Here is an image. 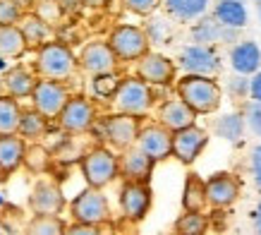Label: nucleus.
<instances>
[{
	"label": "nucleus",
	"mask_w": 261,
	"mask_h": 235,
	"mask_svg": "<svg viewBox=\"0 0 261 235\" xmlns=\"http://www.w3.org/2000/svg\"><path fill=\"white\" fill-rule=\"evenodd\" d=\"M177 99L187 103L197 115H211L221 108V84L216 77H201V75H182L175 82Z\"/></svg>",
	"instance_id": "1"
},
{
	"label": "nucleus",
	"mask_w": 261,
	"mask_h": 235,
	"mask_svg": "<svg viewBox=\"0 0 261 235\" xmlns=\"http://www.w3.org/2000/svg\"><path fill=\"white\" fill-rule=\"evenodd\" d=\"M80 70L77 55L63 41H48L41 48H36V60H34V72L39 79H56V82H67Z\"/></svg>",
	"instance_id": "2"
},
{
	"label": "nucleus",
	"mask_w": 261,
	"mask_h": 235,
	"mask_svg": "<svg viewBox=\"0 0 261 235\" xmlns=\"http://www.w3.org/2000/svg\"><path fill=\"white\" fill-rule=\"evenodd\" d=\"M115 113H125V115L144 118L151 113L153 103H156V91L153 86L137 77H120V84L115 89V94L111 99Z\"/></svg>",
	"instance_id": "3"
},
{
	"label": "nucleus",
	"mask_w": 261,
	"mask_h": 235,
	"mask_svg": "<svg viewBox=\"0 0 261 235\" xmlns=\"http://www.w3.org/2000/svg\"><path fill=\"white\" fill-rule=\"evenodd\" d=\"M80 168L87 187L94 190L108 187L111 182H115V178H120L118 154L108 147H101V144L84 151V156L80 158Z\"/></svg>",
	"instance_id": "4"
},
{
	"label": "nucleus",
	"mask_w": 261,
	"mask_h": 235,
	"mask_svg": "<svg viewBox=\"0 0 261 235\" xmlns=\"http://www.w3.org/2000/svg\"><path fill=\"white\" fill-rule=\"evenodd\" d=\"M108 46L115 53L118 63H137L142 55L151 51V43L146 39L144 27L137 24H118L113 27V32L108 34Z\"/></svg>",
	"instance_id": "5"
},
{
	"label": "nucleus",
	"mask_w": 261,
	"mask_h": 235,
	"mask_svg": "<svg viewBox=\"0 0 261 235\" xmlns=\"http://www.w3.org/2000/svg\"><path fill=\"white\" fill-rule=\"evenodd\" d=\"M98 132L101 139L108 144V149L125 151L129 147H135L142 120L135 115H125V113H111L106 118H98Z\"/></svg>",
	"instance_id": "6"
},
{
	"label": "nucleus",
	"mask_w": 261,
	"mask_h": 235,
	"mask_svg": "<svg viewBox=\"0 0 261 235\" xmlns=\"http://www.w3.org/2000/svg\"><path fill=\"white\" fill-rule=\"evenodd\" d=\"M70 216L82 226H98L111 221V204L101 190L87 187L70 202Z\"/></svg>",
	"instance_id": "7"
},
{
	"label": "nucleus",
	"mask_w": 261,
	"mask_h": 235,
	"mask_svg": "<svg viewBox=\"0 0 261 235\" xmlns=\"http://www.w3.org/2000/svg\"><path fill=\"white\" fill-rule=\"evenodd\" d=\"M96 120H98L96 103L84 94H72L58 115V125L67 134H84L96 125Z\"/></svg>",
	"instance_id": "8"
},
{
	"label": "nucleus",
	"mask_w": 261,
	"mask_h": 235,
	"mask_svg": "<svg viewBox=\"0 0 261 235\" xmlns=\"http://www.w3.org/2000/svg\"><path fill=\"white\" fill-rule=\"evenodd\" d=\"M67 82H56V79H36L32 91V108L46 118V120H58L60 110L70 99Z\"/></svg>",
	"instance_id": "9"
},
{
	"label": "nucleus",
	"mask_w": 261,
	"mask_h": 235,
	"mask_svg": "<svg viewBox=\"0 0 261 235\" xmlns=\"http://www.w3.org/2000/svg\"><path fill=\"white\" fill-rule=\"evenodd\" d=\"M153 204V192H151L149 182H129L125 180L120 187V212L127 221L139 223L146 219Z\"/></svg>",
	"instance_id": "10"
},
{
	"label": "nucleus",
	"mask_w": 261,
	"mask_h": 235,
	"mask_svg": "<svg viewBox=\"0 0 261 235\" xmlns=\"http://www.w3.org/2000/svg\"><path fill=\"white\" fill-rule=\"evenodd\" d=\"M180 67L185 75H201V77H216L221 72V55L214 46H197L190 43L180 51Z\"/></svg>",
	"instance_id": "11"
},
{
	"label": "nucleus",
	"mask_w": 261,
	"mask_h": 235,
	"mask_svg": "<svg viewBox=\"0 0 261 235\" xmlns=\"http://www.w3.org/2000/svg\"><path fill=\"white\" fill-rule=\"evenodd\" d=\"M135 147H139L153 163L166 161L173 154V132L159 125V123H146V125L139 127Z\"/></svg>",
	"instance_id": "12"
},
{
	"label": "nucleus",
	"mask_w": 261,
	"mask_h": 235,
	"mask_svg": "<svg viewBox=\"0 0 261 235\" xmlns=\"http://www.w3.org/2000/svg\"><path fill=\"white\" fill-rule=\"evenodd\" d=\"M77 65H80L82 72L96 77V75H108V72L118 70V58L111 51L108 41L94 39L89 43H84L80 58H77Z\"/></svg>",
	"instance_id": "13"
},
{
	"label": "nucleus",
	"mask_w": 261,
	"mask_h": 235,
	"mask_svg": "<svg viewBox=\"0 0 261 235\" xmlns=\"http://www.w3.org/2000/svg\"><path fill=\"white\" fill-rule=\"evenodd\" d=\"M175 75H177V67L163 53L149 51L137 60V77L149 86H170L175 82Z\"/></svg>",
	"instance_id": "14"
},
{
	"label": "nucleus",
	"mask_w": 261,
	"mask_h": 235,
	"mask_svg": "<svg viewBox=\"0 0 261 235\" xmlns=\"http://www.w3.org/2000/svg\"><path fill=\"white\" fill-rule=\"evenodd\" d=\"M29 209L34 216H60L65 209V195L56 180H39L29 195Z\"/></svg>",
	"instance_id": "15"
},
{
	"label": "nucleus",
	"mask_w": 261,
	"mask_h": 235,
	"mask_svg": "<svg viewBox=\"0 0 261 235\" xmlns=\"http://www.w3.org/2000/svg\"><path fill=\"white\" fill-rule=\"evenodd\" d=\"M208 144V132L204 127H197V125H190L185 130H177L173 132V154L182 166H192L201 156V151L206 149Z\"/></svg>",
	"instance_id": "16"
},
{
	"label": "nucleus",
	"mask_w": 261,
	"mask_h": 235,
	"mask_svg": "<svg viewBox=\"0 0 261 235\" xmlns=\"http://www.w3.org/2000/svg\"><path fill=\"white\" fill-rule=\"evenodd\" d=\"M206 185V202L216 206V209H228L238 202L242 182L232 175V173H214L208 180H204Z\"/></svg>",
	"instance_id": "17"
},
{
	"label": "nucleus",
	"mask_w": 261,
	"mask_h": 235,
	"mask_svg": "<svg viewBox=\"0 0 261 235\" xmlns=\"http://www.w3.org/2000/svg\"><path fill=\"white\" fill-rule=\"evenodd\" d=\"M190 36L197 46H216V43H238L240 29H228L221 27L211 15H201L194 19L190 29Z\"/></svg>",
	"instance_id": "18"
},
{
	"label": "nucleus",
	"mask_w": 261,
	"mask_h": 235,
	"mask_svg": "<svg viewBox=\"0 0 261 235\" xmlns=\"http://www.w3.org/2000/svg\"><path fill=\"white\" fill-rule=\"evenodd\" d=\"M118 163H120V178H125L129 182H149L153 166H156L139 147L125 149L118 156Z\"/></svg>",
	"instance_id": "19"
},
{
	"label": "nucleus",
	"mask_w": 261,
	"mask_h": 235,
	"mask_svg": "<svg viewBox=\"0 0 261 235\" xmlns=\"http://www.w3.org/2000/svg\"><path fill=\"white\" fill-rule=\"evenodd\" d=\"M159 125H163L170 132H177L190 125H197V113L182 99H168L159 108Z\"/></svg>",
	"instance_id": "20"
},
{
	"label": "nucleus",
	"mask_w": 261,
	"mask_h": 235,
	"mask_svg": "<svg viewBox=\"0 0 261 235\" xmlns=\"http://www.w3.org/2000/svg\"><path fill=\"white\" fill-rule=\"evenodd\" d=\"M230 67L235 75L252 77L261 70V48L256 41H238L230 48Z\"/></svg>",
	"instance_id": "21"
},
{
	"label": "nucleus",
	"mask_w": 261,
	"mask_h": 235,
	"mask_svg": "<svg viewBox=\"0 0 261 235\" xmlns=\"http://www.w3.org/2000/svg\"><path fill=\"white\" fill-rule=\"evenodd\" d=\"M24 151H27V142L19 134L0 137V180H8L10 175H15L22 168Z\"/></svg>",
	"instance_id": "22"
},
{
	"label": "nucleus",
	"mask_w": 261,
	"mask_h": 235,
	"mask_svg": "<svg viewBox=\"0 0 261 235\" xmlns=\"http://www.w3.org/2000/svg\"><path fill=\"white\" fill-rule=\"evenodd\" d=\"M36 72H32L29 67H24V65H15V67H10L5 70L3 75V86H5V91L8 96L12 99H29L34 91V84H36Z\"/></svg>",
	"instance_id": "23"
},
{
	"label": "nucleus",
	"mask_w": 261,
	"mask_h": 235,
	"mask_svg": "<svg viewBox=\"0 0 261 235\" xmlns=\"http://www.w3.org/2000/svg\"><path fill=\"white\" fill-rule=\"evenodd\" d=\"M211 17L228 29H245L249 22V12H247V5L242 0H218L214 5Z\"/></svg>",
	"instance_id": "24"
},
{
	"label": "nucleus",
	"mask_w": 261,
	"mask_h": 235,
	"mask_svg": "<svg viewBox=\"0 0 261 235\" xmlns=\"http://www.w3.org/2000/svg\"><path fill=\"white\" fill-rule=\"evenodd\" d=\"M17 27H19V32L27 41V48H41L43 43L53 41V27L39 19L34 12H24Z\"/></svg>",
	"instance_id": "25"
},
{
	"label": "nucleus",
	"mask_w": 261,
	"mask_h": 235,
	"mask_svg": "<svg viewBox=\"0 0 261 235\" xmlns=\"http://www.w3.org/2000/svg\"><path fill=\"white\" fill-rule=\"evenodd\" d=\"M208 5H211V0H163V8L168 10V15L177 22H194L208 12Z\"/></svg>",
	"instance_id": "26"
},
{
	"label": "nucleus",
	"mask_w": 261,
	"mask_h": 235,
	"mask_svg": "<svg viewBox=\"0 0 261 235\" xmlns=\"http://www.w3.org/2000/svg\"><path fill=\"white\" fill-rule=\"evenodd\" d=\"M29 48H27V41H24L22 32L17 24H0V58L5 60H15V58H22Z\"/></svg>",
	"instance_id": "27"
},
{
	"label": "nucleus",
	"mask_w": 261,
	"mask_h": 235,
	"mask_svg": "<svg viewBox=\"0 0 261 235\" xmlns=\"http://www.w3.org/2000/svg\"><path fill=\"white\" fill-rule=\"evenodd\" d=\"M206 185L201 175L190 173L185 178V187H182V209L185 212H204L206 209Z\"/></svg>",
	"instance_id": "28"
},
{
	"label": "nucleus",
	"mask_w": 261,
	"mask_h": 235,
	"mask_svg": "<svg viewBox=\"0 0 261 235\" xmlns=\"http://www.w3.org/2000/svg\"><path fill=\"white\" fill-rule=\"evenodd\" d=\"M48 123H50V120H46V118L41 115V113H36L34 108H29V110L22 108L17 134H19L24 142H39L48 134Z\"/></svg>",
	"instance_id": "29"
},
{
	"label": "nucleus",
	"mask_w": 261,
	"mask_h": 235,
	"mask_svg": "<svg viewBox=\"0 0 261 235\" xmlns=\"http://www.w3.org/2000/svg\"><path fill=\"white\" fill-rule=\"evenodd\" d=\"M19 118H22V106H19V101L8 94H0V137L17 134Z\"/></svg>",
	"instance_id": "30"
},
{
	"label": "nucleus",
	"mask_w": 261,
	"mask_h": 235,
	"mask_svg": "<svg viewBox=\"0 0 261 235\" xmlns=\"http://www.w3.org/2000/svg\"><path fill=\"white\" fill-rule=\"evenodd\" d=\"M214 130L221 139L238 144V142H242V134H245V115L242 113H225L214 123Z\"/></svg>",
	"instance_id": "31"
},
{
	"label": "nucleus",
	"mask_w": 261,
	"mask_h": 235,
	"mask_svg": "<svg viewBox=\"0 0 261 235\" xmlns=\"http://www.w3.org/2000/svg\"><path fill=\"white\" fill-rule=\"evenodd\" d=\"M50 158H53V154L43 147V144H39V142H32V144H27V151H24V168L29 173H34V175H43V173L48 171V166H50Z\"/></svg>",
	"instance_id": "32"
},
{
	"label": "nucleus",
	"mask_w": 261,
	"mask_h": 235,
	"mask_svg": "<svg viewBox=\"0 0 261 235\" xmlns=\"http://www.w3.org/2000/svg\"><path fill=\"white\" fill-rule=\"evenodd\" d=\"M208 219L204 212H185L175 221V233L177 235H206Z\"/></svg>",
	"instance_id": "33"
},
{
	"label": "nucleus",
	"mask_w": 261,
	"mask_h": 235,
	"mask_svg": "<svg viewBox=\"0 0 261 235\" xmlns=\"http://www.w3.org/2000/svg\"><path fill=\"white\" fill-rule=\"evenodd\" d=\"M65 223L60 216H32L27 223V235H65Z\"/></svg>",
	"instance_id": "34"
},
{
	"label": "nucleus",
	"mask_w": 261,
	"mask_h": 235,
	"mask_svg": "<svg viewBox=\"0 0 261 235\" xmlns=\"http://www.w3.org/2000/svg\"><path fill=\"white\" fill-rule=\"evenodd\" d=\"M144 32H146V39L149 43H170L173 39V22H170V17H149V24L144 27Z\"/></svg>",
	"instance_id": "35"
},
{
	"label": "nucleus",
	"mask_w": 261,
	"mask_h": 235,
	"mask_svg": "<svg viewBox=\"0 0 261 235\" xmlns=\"http://www.w3.org/2000/svg\"><path fill=\"white\" fill-rule=\"evenodd\" d=\"M120 84V77L115 72H108V75H96L91 77V94L96 99H103V101H111L113 94H115V89Z\"/></svg>",
	"instance_id": "36"
},
{
	"label": "nucleus",
	"mask_w": 261,
	"mask_h": 235,
	"mask_svg": "<svg viewBox=\"0 0 261 235\" xmlns=\"http://www.w3.org/2000/svg\"><path fill=\"white\" fill-rule=\"evenodd\" d=\"M29 12H34L39 19H43V22L50 24V27H56L65 15L63 8H60V0H36Z\"/></svg>",
	"instance_id": "37"
},
{
	"label": "nucleus",
	"mask_w": 261,
	"mask_h": 235,
	"mask_svg": "<svg viewBox=\"0 0 261 235\" xmlns=\"http://www.w3.org/2000/svg\"><path fill=\"white\" fill-rule=\"evenodd\" d=\"M127 12H132L137 17H151L156 15L163 5V0H122Z\"/></svg>",
	"instance_id": "38"
},
{
	"label": "nucleus",
	"mask_w": 261,
	"mask_h": 235,
	"mask_svg": "<svg viewBox=\"0 0 261 235\" xmlns=\"http://www.w3.org/2000/svg\"><path fill=\"white\" fill-rule=\"evenodd\" d=\"M245 125H249V130H252L256 137H261V103L256 101H249L245 106Z\"/></svg>",
	"instance_id": "39"
},
{
	"label": "nucleus",
	"mask_w": 261,
	"mask_h": 235,
	"mask_svg": "<svg viewBox=\"0 0 261 235\" xmlns=\"http://www.w3.org/2000/svg\"><path fill=\"white\" fill-rule=\"evenodd\" d=\"M228 94L232 99H247L249 96V77L245 75H232L228 79Z\"/></svg>",
	"instance_id": "40"
},
{
	"label": "nucleus",
	"mask_w": 261,
	"mask_h": 235,
	"mask_svg": "<svg viewBox=\"0 0 261 235\" xmlns=\"http://www.w3.org/2000/svg\"><path fill=\"white\" fill-rule=\"evenodd\" d=\"M24 10L17 8L12 0H0V24H17L22 19Z\"/></svg>",
	"instance_id": "41"
},
{
	"label": "nucleus",
	"mask_w": 261,
	"mask_h": 235,
	"mask_svg": "<svg viewBox=\"0 0 261 235\" xmlns=\"http://www.w3.org/2000/svg\"><path fill=\"white\" fill-rule=\"evenodd\" d=\"M249 168H252L254 185L261 190V144H259V147H254L252 158H249Z\"/></svg>",
	"instance_id": "42"
},
{
	"label": "nucleus",
	"mask_w": 261,
	"mask_h": 235,
	"mask_svg": "<svg viewBox=\"0 0 261 235\" xmlns=\"http://www.w3.org/2000/svg\"><path fill=\"white\" fill-rule=\"evenodd\" d=\"M65 235H103L98 226H82V223H72L65 228Z\"/></svg>",
	"instance_id": "43"
},
{
	"label": "nucleus",
	"mask_w": 261,
	"mask_h": 235,
	"mask_svg": "<svg viewBox=\"0 0 261 235\" xmlns=\"http://www.w3.org/2000/svg\"><path fill=\"white\" fill-rule=\"evenodd\" d=\"M249 99L261 103V70L254 72L252 77H249Z\"/></svg>",
	"instance_id": "44"
},
{
	"label": "nucleus",
	"mask_w": 261,
	"mask_h": 235,
	"mask_svg": "<svg viewBox=\"0 0 261 235\" xmlns=\"http://www.w3.org/2000/svg\"><path fill=\"white\" fill-rule=\"evenodd\" d=\"M12 3H15L17 8H22L24 12H29V10L34 8V3H36V0H12Z\"/></svg>",
	"instance_id": "45"
},
{
	"label": "nucleus",
	"mask_w": 261,
	"mask_h": 235,
	"mask_svg": "<svg viewBox=\"0 0 261 235\" xmlns=\"http://www.w3.org/2000/svg\"><path fill=\"white\" fill-rule=\"evenodd\" d=\"M254 223H256V233L261 235V199L256 204V209H254Z\"/></svg>",
	"instance_id": "46"
},
{
	"label": "nucleus",
	"mask_w": 261,
	"mask_h": 235,
	"mask_svg": "<svg viewBox=\"0 0 261 235\" xmlns=\"http://www.w3.org/2000/svg\"><path fill=\"white\" fill-rule=\"evenodd\" d=\"M82 5H87V8H103V5H108V0H80Z\"/></svg>",
	"instance_id": "47"
},
{
	"label": "nucleus",
	"mask_w": 261,
	"mask_h": 235,
	"mask_svg": "<svg viewBox=\"0 0 261 235\" xmlns=\"http://www.w3.org/2000/svg\"><path fill=\"white\" fill-rule=\"evenodd\" d=\"M8 70V60H5V58H0V72H5Z\"/></svg>",
	"instance_id": "48"
},
{
	"label": "nucleus",
	"mask_w": 261,
	"mask_h": 235,
	"mask_svg": "<svg viewBox=\"0 0 261 235\" xmlns=\"http://www.w3.org/2000/svg\"><path fill=\"white\" fill-rule=\"evenodd\" d=\"M0 206H5V197L0 195Z\"/></svg>",
	"instance_id": "49"
},
{
	"label": "nucleus",
	"mask_w": 261,
	"mask_h": 235,
	"mask_svg": "<svg viewBox=\"0 0 261 235\" xmlns=\"http://www.w3.org/2000/svg\"><path fill=\"white\" fill-rule=\"evenodd\" d=\"M256 8H259V19H261V5H256Z\"/></svg>",
	"instance_id": "50"
},
{
	"label": "nucleus",
	"mask_w": 261,
	"mask_h": 235,
	"mask_svg": "<svg viewBox=\"0 0 261 235\" xmlns=\"http://www.w3.org/2000/svg\"><path fill=\"white\" fill-rule=\"evenodd\" d=\"M254 3H256V5H261V0H254Z\"/></svg>",
	"instance_id": "51"
}]
</instances>
